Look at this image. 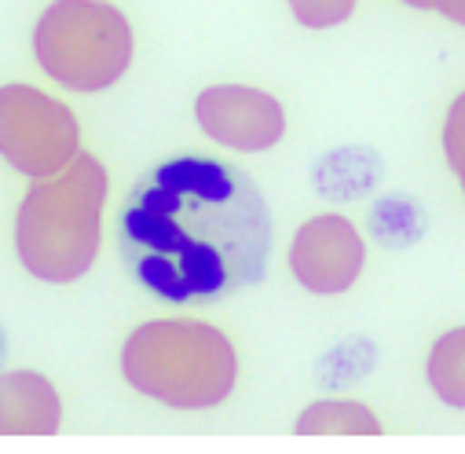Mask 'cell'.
<instances>
[{"label":"cell","mask_w":465,"mask_h":454,"mask_svg":"<svg viewBox=\"0 0 465 454\" xmlns=\"http://www.w3.org/2000/svg\"><path fill=\"white\" fill-rule=\"evenodd\" d=\"M122 246L136 279L158 297H223L264 279L272 216L246 173L176 158L133 191Z\"/></svg>","instance_id":"6da1fadb"},{"label":"cell","mask_w":465,"mask_h":454,"mask_svg":"<svg viewBox=\"0 0 465 454\" xmlns=\"http://www.w3.org/2000/svg\"><path fill=\"white\" fill-rule=\"evenodd\" d=\"M106 183L103 162L77 154L63 173L30 187L15 223L19 261L30 275L45 282H74L95 264Z\"/></svg>","instance_id":"7a4b0ae2"},{"label":"cell","mask_w":465,"mask_h":454,"mask_svg":"<svg viewBox=\"0 0 465 454\" xmlns=\"http://www.w3.org/2000/svg\"><path fill=\"white\" fill-rule=\"evenodd\" d=\"M122 370L143 396L176 407L205 410L231 396L239 378L235 345L209 322L158 319L143 322L122 352Z\"/></svg>","instance_id":"3957f363"},{"label":"cell","mask_w":465,"mask_h":454,"mask_svg":"<svg viewBox=\"0 0 465 454\" xmlns=\"http://www.w3.org/2000/svg\"><path fill=\"white\" fill-rule=\"evenodd\" d=\"M34 52L48 77L74 92L122 81L133 63V26L103 0H55L34 30Z\"/></svg>","instance_id":"277c9868"},{"label":"cell","mask_w":465,"mask_h":454,"mask_svg":"<svg viewBox=\"0 0 465 454\" xmlns=\"http://www.w3.org/2000/svg\"><path fill=\"white\" fill-rule=\"evenodd\" d=\"M81 125L74 110L30 84L0 88V158L30 180L63 173L77 158Z\"/></svg>","instance_id":"5b68a950"},{"label":"cell","mask_w":465,"mask_h":454,"mask_svg":"<svg viewBox=\"0 0 465 454\" xmlns=\"http://www.w3.org/2000/svg\"><path fill=\"white\" fill-rule=\"evenodd\" d=\"M194 118L209 140L231 151H268L286 133L275 95L250 84H213L194 99Z\"/></svg>","instance_id":"8992f818"},{"label":"cell","mask_w":465,"mask_h":454,"mask_svg":"<svg viewBox=\"0 0 465 454\" xmlns=\"http://www.w3.org/2000/svg\"><path fill=\"white\" fill-rule=\"evenodd\" d=\"M367 246L363 235L337 212L308 220L293 235L290 246V271L312 293H344L363 271Z\"/></svg>","instance_id":"52a82bcc"},{"label":"cell","mask_w":465,"mask_h":454,"mask_svg":"<svg viewBox=\"0 0 465 454\" xmlns=\"http://www.w3.org/2000/svg\"><path fill=\"white\" fill-rule=\"evenodd\" d=\"M59 421L63 403L48 378L30 370L0 374V436H52Z\"/></svg>","instance_id":"ba28073f"},{"label":"cell","mask_w":465,"mask_h":454,"mask_svg":"<svg viewBox=\"0 0 465 454\" xmlns=\"http://www.w3.org/2000/svg\"><path fill=\"white\" fill-rule=\"evenodd\" d=\"M429 389L440 396V403L465 410V326L447 330L432 352H429Z\"/></svg>","instance_id":"9c48e42d"},{"label":"cell","mask_w":465,"mask_h":454,"mask_svg":"<svg viewBox=\"0 0 465 454\" xmlns=\"http://www.w3.org/2000/svg\"><path fill=\"white\" fill-rule=\"evenodd\" d=\"M297 432L301 436H319V432H341V436H378L381 421L371 407L352 403V400H326V403H312L301 418H297Z\"/></svg>","instance_id":"30bf717a"},{"label":"cell","mask_w":465,"mask_h":454,"mask_svg":"<svg viewBox=\"0 0 465 454\" xmlns=\"http://www.w3.org/2000/svg\"><path fill=\"white\" fill-rule=\"evenodd\" d=\"M356 5L360 0H290L293 19L301 26H312V30H326V26L344 23L356 12Z\"/></svg>","instance_id":"8fae6325"},{"label":"cell","mask_w":465,"mask_h":454,"mask_svg":"<svg viewBox=\"0 0 465 454\" xmlns=\"http://www.w3.org/2000/svg\"><path fill=\"white\" fill-rule=\"evenodd\" d=\"M443 154H447V165L454 169V176L461 183V194H465V92L447 110V122H443Z\"/></svg>","instance_id":"7c38bea8"},{"label":"cell","mask_w":465,"mask_h":454,"mask_svg":"<svg viewBox=\"0 0 465 454\" xmlns=\"http://www.w3.org/2000/svg\"><path fill=\"white\" fill-rule=\"evenodd\" d=\"M436 8H440V15H447L450 23L465 26V0H436Z\"/></svg>","instance_id":"4fadbf2b"},{"label":"cell","mask_w":465,"mask_h":454,"mask_svg":"<svg viewBox=\"0 0 465 454\" xmlns=\"http://www.w3.org/2000/svg\"><path fill=\"white\" fill-rule=\"evenodd\" d=\"M403 5H414V8H436V0H403Z\"/></svg>","instance_id":"5bb4252c"}]
</instances>
